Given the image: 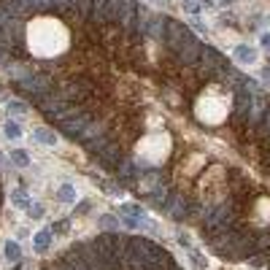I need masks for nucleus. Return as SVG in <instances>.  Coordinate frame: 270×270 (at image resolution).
Segmentation results:
<instances>
[{"instance_id": "obj_1", "label": "nucleus", "mask_w": 270, "mask_h": 270, "mask_svg": "<svg viewBox=\"0 0 270 270\" xmlns=\"http://www.w3.org/2000/svg\"><path fill=\"white\" fill-rule=\"evenodd\" d=\"M162 43L179 57L181 65H197L203 43H200L197 38L181 25V22H176L173 16H168V27H165V41Z\"/></svg>"}, {"instance_id": "obj_2", "label": "nucleus", "mask_w": 270, "mask_h": 270, "mask_svg": "<svg viewBox=\"0 0 270 270\" xmlns=\"http://www.w3.org/2000/svg\"><path fill=\"white\" fill-rule=\"evenodd\" d=\"M16 87H19V92L25 97H30L33 103H41V97L46 95V92L54 89V81H51V76H46V73H27L25 78H19L16 81Z\"/></svg>"}, {"instance_id": "obj_3", "label": "nucleus", "mask_w": 270, "mask_h": 270, "mask_svg": "<svg viewBox=\"0 0 270 270\" xmlns=\"http://www.w3.org/2000/svg\"><path fill=\"white\" fill-rule=\"evenodd\" d=\"M92 92H95V84L89 81V78H84V76H76V78H71V81H65L60 87V95L65 97L68 103H81L84 97H89Z\"/></svg>"}, {"instance_id": "obj_4", "label": "nucleus", "mask_w": 270, "mask_h": 270, "mask_svg": "<svg viewBox=\"0 0 270 270\" xmlns=\"http://www.w3.org/2000/svg\"><path fill=\"white\" fill-rule=\"evenodd\" d=\"M89 122L92 119L87 116V114H73V116H68L65 122H60V130L65 133V138H71V141H81L84 133H87V127H89Z\"/></svg>"}, {"instance_id": "obj_5", "label": "nucleus", "mask_w": 270, "mask_h": 270, "mask_svg": "<svg viewBox=\"0 0 270 270\" xmlns=\"http://www.w3.org/2000/svg\"><path fill=\"white\" fill-rule=\"evenodd\" d=\"M95 157L100 159V165H106V168H111V170H116L119 165L124 162V157H122V152H119V146H116V143H111V141H108L106 146L100 149V152H95Z\"/></svg>"}, {"instance_id": "obj_6", "label": "nucleus", "mask_w": 270, "mask_h": 270, "mask_svg": "<svg viewBox=\"0 0 270 270\" xmlns=\"http://www.w3.org/2000/svg\"><path fill=\"white\" fill-rule=\"evenodd\" d=\"M165 27H168V16L152 14V25H149V38H157V41H165Z\"/></svg>"}, {"instance_id": "obj_7", "label": "nucleus", "mask_w": 270, "mask_h": 270, "mask_svg": "<svg viewBox=\"0 0 270 270\" xmlns=\"http://www.w3.org/2000/svg\"><path fill=\"white\" fill-rule=\"evenodd\" d=\"M235 60L243 62V65H251V62H257V51L246 43H238L235 46Z\"/></svg>"}, {"instance_id": "obj_8", "label": "nucleus", "mask_w": 270, "mask_h": 270, "mask_svg": "<svg viewBox=\"0 0 270 270\" xmlns=\"http://www.w3.org/2000/svg\"><path fill=\"white\" fill-rule=\"evenodd\" d=\"M49 243H51V230H38L36 235H33V249L36 251H49Z\"/></svg>"}, {"instance_id": "obj_9", "label": "nucleus", "mask_w": 270, "mask_h": 270, "mask_svg": "<svg viewBox=\"0 0 270 270\" xmlns=\"http://www.w3.org/2000/svg\"><path fill=\"white\" fill-rule=\"evenodd\" d=\"M3 254H5V260H8L11 265H19L22 262V246L16 243V240H8V243L3 246Z\"/></svg>"}, {"instance_id": "obj_10", "label": "nucleus", "mask_w": 270, "mask_h": 270, "mask_svg": "<svg viewBox=\"0 0 270 270\" xmlns=\"http://www.w3.org/2000/svg\"><path fill=\"white\" fill-rule=\"evenodd\" d=\"M11 203H14L16 208H25V211H27V208L33 205V200L27 197V192H25L22 187H16V189H11Z\"/></svg>"}, {"instance_id": "obj_11", "label": "nucleus", "mask_w": 270, "mask_h": 270, "mask_svg": "<svg viewBox=\"0 0 270 270\" xmlns=\"http://www.w3.org/2000/svg\"><path fill=\"white\" fill-rule=\"evenodd\" d=\"M76 197H78V192H76L73 184H62V187L57 189V200H60V203H76Z\"/></svg>"}, {"instance_id": "obj_12", "label": "nucleus", "mask_w": 270, "mask_h": 270, "mask_svg": "<svg viewBox=\"0 0 270 270\" xmlns=\"http://www.w3.org/2000/svg\"><path fill=\"white\" fill-rule=\"evenodd\" d=\"M33 138H36L38 143H43V146H54V143H57V135H54V130H46V127H38V130H33Z\"/></svg>"}, {"instance_id": "obj_13", "label": "nucleus", "mask_w": 270, "mask_h": 270, "mask_svg": "<svg viewBox=\"0 0 270 270\" xmlns=\"http://www.w3.org/2000/svg\"><path fill=\"white\" fill-rule=\"evenodd\" d=\"M92 5H95V0H76L73 11H76L78 19H89V16H92Z\"/></svg>"}, {"instance_id": "obj_14", "label": "nucleus", "mask_w": 270, "mask_h": 270, "mask_svg": "<svg viewBox=\"0 0 270 270\" xmlns=\"http://www.w3.org/2000/svg\"><path fill=\"white\" fill-rule=\"evenodd\" d=\"M3 135L11 138V141H19V138H22V127L14 122V119H8V122L3 124Z\"/></svg>"}, {"instance_id": "obj_15", "label": "nucleus", "mask_w": 270, "mask_h": 270, "mask_svg": "<svg viewBox=\"0 0 270 270\" xmlns=\"http://www.w3.org/2000/svg\"><path fill=\"white\" fill-rule=\"evenodd\" d=\"M11 162L19 165V168H27V165H30V157H27L25 149H14V152H11Z\"/></svg>"}, {"instance_id": "obj_16", "label": "nucleus", "mask_w": 270, "mask_h": 270, "mask_svg": "<svg viewBox=\"0 0 270 270\" xmlns=\"http://www.w3.org/2000/svg\"><path fill=\"white\" fill-rule=\"evenodd\" d=\"M5 111L11 114V116H22V114H27V106L22 100H8V106H5Z\"/></svg>"}, {"instance_id": "obj_17", "label": "nucleus", "mask_w": 270, "mask_h": 270, "mask_svg": "<svg viewBox=\"0 0 270 270\" xmlns=\"http://www.w3.org/2000/svg\"><path fill=\"white\" fill-rule=\"evenodd\" d=\"M119 214H127V216H146L143 214V208L138 203H124V205H119Z\"/></svg>"}, {"instance_id": "obj_18", "label": "nucleus", "mask_w": 270, "mask_h": 270, "mask_svg": "<svg viewBox=\"0 0 270 270\" xmlns=\"http://www.w3.org/2000/svg\"><path fill=\"white\" fill-rule=\"evenodd\" d=\"M100 227L103 230H119V219H114L111 214H106V216H100Z\"/></svg>"}, {"instance_id": "obj_19", "label": "nucleus", "mask_w": 270, "mask_h": 270, "mask_svg": "<svg viewBox=\"0 0 270 270\" xmlns=\"http://www.w3.org/2000/svg\"><path fill=\"white\" fill-rule=\"evenodd\" d=\"M27 214H30V219H41V216H43V205L41 203H33L30 208H27Z\"/></svg>"}, {"instance_id": "obj_20", "label": "nucleus", "mask_w": 270, "mask_h": 270, "mask_svg": "<svg viewBox=\"0 0 270 270\" xmlns=\"http://www.w3.org/2000/svg\"><path fill=\"white\" fill-rule=\"evenodd\" d=\"M184 8H187L189 14H197V11H200V5L194 3V0H187V3H184Z\"/></svg>"}, {"instance_id": "obj_21", "label": "nucleus", "mask_w": 270, "mask_h": 270, "mask_svg": "<svg viewBox=\"0 0 270 270\" xmlns=\"http://www.w3.org/2000/svg\"><path fill=\"white\" fill-rule=\"evenodd\" d=\"M8 57H11L8 49H0V65H5V62H8Z\"/></svg>"}, {"instance_id": "obj_22", "label": "nucleus", "mask_w": 270, "mask_h": 270, "mask_svg": "<svg viewBox=\"0 0 270 270\" xmlns=\"http://www.w3.org/2000/svg\"><path fill=\"white\" fill-rule=\"evenodd\" d=\"M260 43L265 46V49L270 51V33H262V38H260Z\"/></svg>"}, {"instance_id": "obj_23", "label": "nucleus", "mask_w": 270, "mask_h": 270, "mask_svg": "<svg viewBox=\"0 0 270 270\" xmlns=\"http://www.w3.org/2000/svg\"><path fill=\"white\" fill-rule=\"evenodd\" d=\"M65 230H68V222H60V225L51 227V232H65Z\"/></svg>"}, {"instance_id": "obj_24", "label": "nucleus", "mask_w": 270, "mask_h": 270, "mask_svg": "<svg viewBox=\"0 0 270 270\" xmlns=\"http://www.w3.org/2000/svg\"><path fill=\"white\" fill-rule=\"evenodd\" d=\"M262 84H268V87H270V68H268V71H262Z\"/></svg>"}, {"instance_id": "obj_25", "label": "nucleus", "mask_w": 270, "mask_h": 270, "mask_svg": "<svg viewBox=\"0 0 270 270\" xmlns=\"http://www.w3.org/2000/svg\"><path fill=\"white\" fill-rule=\"evenodd\" d=\"M211 3H214V0H203V5H211Z\"/></svg>"}, {"instance_id": "obj_26", "label": "nucleus", "mask_w": 270, "mask_h": 270, "mask_svg": "<svg viewBox=\"0 0 270 270\" xmlns=\"http://www.w3.org/2000/svg\"><path fill=\"white\" fill-rule=\"evenodd\" d=\"M225 3H235V0H225Z\"/></svg>"}, {"instance_id": "obj_27", "label": "nucleus", "mask_w": 270, "mask_h": 270, "mask_svg": "<svg viewBox=\"0 0 270 270\" xmlns=\"http://www.w3.org/2000/svg\"><path fill=\"white\" fill-rule=\"evenodd\" d=\"M159 3H168V0H159Z\"/></svg>"}]
</instances>
